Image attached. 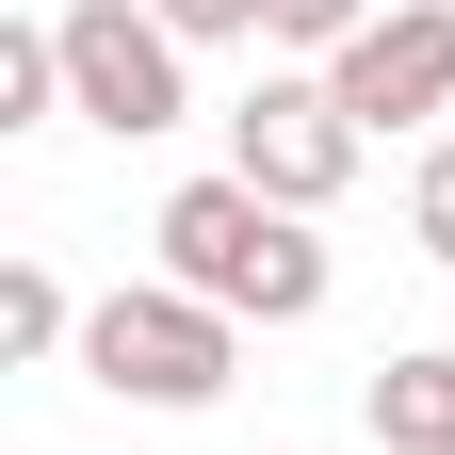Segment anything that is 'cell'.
Masks as SVG:
<instances>
[{"label":"cell","mask_w":455,"mask_h":455,"mask_svg":"<svg viewBox=\"0 0 455 455\" xmlns=\"http://www.w3.org/2000/svg\"><path fill=\"white\" fill-rule=\"evenodd\" d=\"M325 82H341L358 131H439V114H455V0H390Z\"/></svg>","instance_id":"5"},{"label":"cell","mask_w":455,"mask_h":455,"mask_svg":"<svg viewBox=\"0 0 455 455\" xmlns=\"http://www.w3.org/2000/svg\"><path fill=\"white\" fill-rule=\"evenodd\" d=\"M358 114H341V82L309 66V82H244V114H228V180H260L276 212H325L341 180H358Z\"/></svg>","instance_id":"4"},{"label":"cell","mask_w":455,"mask_h":455,"mask_svg":"<svg viewBox=\"0 0 455 455\" xmlns=\"http://www.w3.org/2000/svg\"><path fill=\"white\" fill-rule=\"evenodd\" d=\"M358 423H374V455H455V358H374Z\"/></svg>","instance_id":"6"},{"label":"cell","mask_w":455,"mask_h":455,"mask_svg":"<svg viewBox=\"0 0 455 455\" xmlns=\"http://www.w3.org/2000/svg\"><path fill=\"white\" fill-rule=\"evenodd\" d=\"M374 17H390V0H260V49H309V66H341Z\"/></svg>","instance_id":"9"},{"label":"cell","mask_w":455,"mask_h":455,"mask_svg":"<svg viewBox=\"0 0 455 455\" xmlns=\"http://www.w3.org/2000/svg\"><path fill=\"white\" fill-rule=\"evenodd\" d=\"M147 17L180 33V49H228V33H260V0H147Z\"/></svg>","instance_id":"11"},{"label":"cell","mask_w":455,"mask_h":455,"mask_svg":"<svg viewBox=\"0 0 455 455\" xmlns=\"http://www.w3.org/2000/svg\"><path fill=\"white\" fill-rule=\"evenodd\" d=\"M66 341H82L66 276H49V260H0V358H66Z\"/></svg>","instance_id":"8"},{"label":"cell","mask_w":455,"mask_h":455,"mask_svg":"<svg viewBox=\"0 0 455 455\" xmlns=\"http://www.w3.org/2000/svg\"><path fill=\"white\" fill-rule=\"evenodd\" d=\"M228 341H244L228 309H196L180 276H147V293H98L82 309V374L114 390V407H212V390H228Z\"/></svg>","instance_id":"2"},{"label":"cell","mask_w":455,"mask_h":455,"mask_svg":"<svg viewBox=\"0 0 455 455\" xmlns=\"http://www.w3.org/2000/svg\"><path fill=\"white\" fill-rule=\"evenodd\" d=\"M66 114L114 147H147V131H180L196 82H180V33L147 17V0H66Z\"/></svg>","instance_id":"3"},{"label":"cell","mask_w":455,"mask_h":455,"mask_svg":"<svg viewBox=\"0 0 455 455\" xmlns=\"http://www.w3.org/2000/svg\"><path fill=\"white\" fill-rule=\"evenodd\" d=\"M66 114V17H17L0 33V131H49Z\"/></svg>","instance_id":"7"},{"label":"cell","mask_w":455,"mask_h":455,"mask_svg":"<svg viewBox=\"0 0 455 455\" xmlns=\"http://www.w3.org/2000/svg\"><path fill=\"white\" fill-rule=\"evenodd\" d=\"M407 228H423V260H455V147H423V180H407Z\"/></svg>","instance_id":"10"},{"label":"cell","mask_w":455,"mask_h":455,"mask_svg":"<svg viewBox=\"0 0 455 455\" xmlns=\"http://www.w3.org/2000/svg\"><path fill=\"white\" fill-rule=\"evenodd\" d=\"M147 244H163V276H180L196 309H228V325H309V309H325V244H309V212H276L260 180H228V163L163 196Z\"/></svg>","instance_id":"1"}]
</instances>
